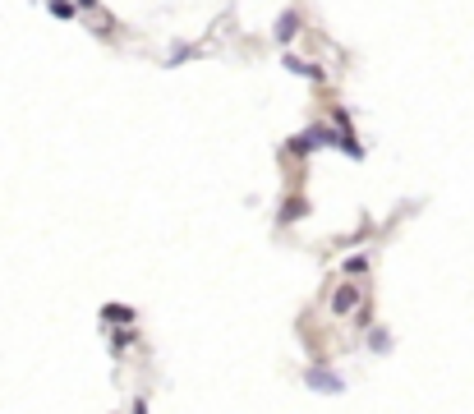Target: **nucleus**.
Returning <instances> with one entry per match:
<instances>
[{
  "instance_id": "f257e3e1",
  "label": "nucleus",
  "mask_w": 474,
  "mask_h": 414,
  "mask_svg": "<svg viewBox=\"0 0 474 414\" xmlns=\"http://www.w3.org/2000/svg\"><path fill=\"white\" fill-rule=\"evenodd\" d=\"M354 304H359V290H354V285H341V290H336V299H331V308H336V313H350Z\"/></svg>"
},
{
  "instance_id": "f03ea898",
  "label": "nucleus",
  "mask_w": 474,
  "mask_h": 414,
  "mask_svg": "<svg viewBox=\"0 0 474 414\" xmlns=\"http://www.w3.org/2000/svg\"><path fill=\"white\" fill-rule=\"evenodd\" d=\"M101 317H106V322H115V327L134 322V313H129V308H120V304H106V308H101Z\"/></svg>"
},
{
  "instance_id": "7ed1b4c3",
  "label": "nucleus",
  "mask_w": 474,
  "mask_h": 414,
  "mask_svg": "<svg viewBox=\"0 0 474 414\" xmlns=\"http://www.w3.org/2000/svg\"><path fill=\"white\" fill-rule=\"evenodd\" d=\"M309 387H322V392H341V382L331 378V373H318V369L309 373Z\"/></svg>"
},
{
  "instance_id": "20e7f679",
  "label": "nucleus",
  "mask_w": 474,
  "mask_h": 414,
  "mask_svg": "<svg viewBox=\"0 0 474 414\" xmlns=\"http://www.w3.org/2000/svg\"><path fill=\"white\" fill-rule=\"evenodd\" d=\"M295 28H299L295 14H281V23H276V37H281V42H290V37H295Z\"/></svg>"
},
{
  "instance_id": "39448f33",
  "label": "nucleus",
  "mask_w": 474,
  "mask_h": 414,
  "mask_svg": "<svg viewBox=\"0 0 474 414\" xmlns=\"http://www.w3.org/2000/svg\"><path fill=\"white\" fill-rule=\"evenodd\" d=\"M51 14H60V19H74V5H69V0H51Z\"/></svg>"
},
{
  "instance_id": "423d86ee",
  "label": "nucleus",
  "mask_w": 474,
  "mask_h": 414,
  "mask_svg": "<svg viewBox=\"0 0 474 414\" xmlns=\"http://www.w3.org/2000/svg\"><path fill=\"white\" fill-rule=\"evenodd\" d=\"M281 217H286V221H295V217H304V203H299V198H290V203H286V212H281Z\"/></svg>"
}]
</instances>
